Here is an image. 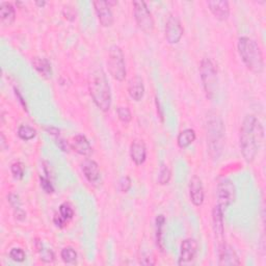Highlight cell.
Instances as JSON below:
<instances>
[{
	"label": "cell",
	"instance_id": "6da1fadb",
	"mask_svg": "<svg viewBox=\"0 0 266 266\" xmlns=\"http://www.w3.org/2000/svg\"><path fill=\"white\" fill-rule=\"evenodd\" d=\"M264 128L261 122L253 115H247L242 121L239 134V146L244 160L251 163L263 144Z\"/></svg>",
	"mask_w": 266,
	"mask_h": 266
},
{
	"label": "cell",
	"instance_id": "7a4b0ae2",
	"mask_svg": "<svg viewBox=\"0 0 266 266\" xmlns=\"http://www.w3.org/2000/svg\"><path fill=\"white\" fill-rule=\"evenodd\" d=\"M88 87L94 103L102 112H108L112 106V92L106 74L102 69H97L91 74Z\"/></svg>",
	"mask_w": 266,
	"mask_h": 266
},
{
	"label": "cell",
	"instance_id": "3957f363",
	"mask_svg": "<svg viewBox=\"0 0 266 266\" xmlns=\"http://www.w3.org/2000/svg\"><path fill=\"white\" fill-rule=\"evenodd\" d=\"M238 52L248 70L255 74H261L264 70L263 53L256 41L247 37L238 40Z\"/></svg>",
	"mask_w": 266,
	"mask_h": 266
},
{
	"label": "cell",
	"instance_id": "277c9868",
	"mask_svg": "<svg viewBox=\"0 0 266 266\" xmlns=\"http://www.w3.org/2000/svg\"><path fill=\"white\" fill-rule=\"evenodd\" d=\"M200 74L203 86L206 93V96L209 99H213L217 93V68L214 61L210 58H204L201 61Z\"/></svg>",
	"mask_w": 266,
	"mask_h": 266
},
{
	"label": "cell",
	"instance_id": "5b68a950",
	"mask_svg": "<svg viewBox=\"0 0 266 266\" xmlns=\"http://www.w3.org/2000/svg\"><path fill=\"white\" fill-rule=\"evenodd\" d=\"M107 68L109 74L118 81H123L126 77V65H125L124 53L117 45L112 46L108 50Z\"/></svg>",
	"mask_w": 266,
	"mask_h": 266
},
{
	"label": "cell",
	"instance_id": "8992f818",
	"mask_svg": "<svg viewBox=\"0 0 266 266\" xmlns=\"http://www.w3.org/2000/svg\"><path fill=\"white\" fill-rule=\"evenodd\" d=\"M208 137L209 147L211 151H218L222 149V140L224 138L225 127L222 119L217 116L210 118L208 121Z\"/></svg>",
	"mask_w": 266,
	"mask_h": 266
},
{
	"label": "cell",
	"instance_id": "52a82bcc",
	"mask_svg": "<svg viewBox=\"0 0 266 266\" xmlns=\"http://www.w3.org/2000/svg\"><path fill=\"white\" fill-rule=\"evenodd\" d=\"M133 8H134V18L138 27L148 35L152 34L154 30V19L146 3L134 2Z\"/></svg>",
	"mask_w": 266,
	"mask_h": 266
},
{
	"label": "cell",
	"instance_id": "ba28073f",
	"mask_svg": "<svg viewBox=\"0 0 266 266\" xmlns=\"http://www.w3.org/2000/svg\"><path fill=\"white\" fill-rule=\"evenodd\" d=\"M217 206L223 210L232 205L236 199V190L233 182L229 179L222 180L217 185Z\"/></svg>",
	"mask_w": 266,
	"mask_h": 266
},
{
	"label": "cell",
	"instance_id": "9c48e42d",
	"mask_svg": "<svg viewBox=\"0 0 266 266\" xmlns=\"http://www.w3.org/2000/svg\"><path fill=\"white\" fill-rule=\"evenodd\" d=\"M184 33V29L180 20L170 15L166 20L165 27H164V35L165 39L169 44H177L181 40Z\"/></svg>",
	"mask_w": 266,
	"mask_h": 266
},
{
	"label": "cell",
	"instance_id": "30bf717a",
	"mask_svg": "<svg viewBox=\"0 0 266 266\" xmlns=\"http://www.w3.org/2000/svg\"><path fill=\"white\" fill-rule=\"evenodd\" d=\"M93 5L94 8H95L100 24L104 27L112 26L114 24V15L112 12V8L107 4V2L97 0V2H94Z\"/></svg>",
	"mask_w": 266,
	"mask_h": 266
},
{
	"label": "cell",
	"instance_id": "8fae6325",
	"mask_svg": "<svg viewBox=\"0 0 266 266\" xmlns=\"http://www.w3.org/2000/svg\"><path fill=\"white\" fill-rule=\"evenodd\" d=\"M198 253V243L195 239H185L181 244V252L179 258V265H185L192 263Z\"/></svg>",
	"mask_w": 266,
	"mask_h": 266
},
{
	"label": "cell",
	"instance_id": "7c38bea8",
	"mask_svg": "<svg viewBox=\"0 0 266 266\" xmlns=\"http://www.w3.org/2000/svg\"><path fill=\"white\" fill-rule=\"evenodd\" d=\"M212 221H213V230L215 234V238L217 240L218 246L225 243L224 241V210L220 206H215L212 211Z\"/></svg>",
	"mask_w": 266,
	"mask_h": 266
},
{
	"label": "cell",
	"instance_id": "4fadbf2b",
	"mask_svg": "<svg viewBox=\"0 0 266 266\" xmlns=\"http://www.w3.org/2000/svg\"><path fill=\"white\" fill-rule=\"evenodd\" d=\"M218 264L222 266H234L240 265V261L234 248L224 243L218 246Z\"/></svg>",
	"mask_w": 266,
	"mask_h": 266
},
{
	"label": "cell",
	"instance_id": "5bb4252c",
	"mask_svg": "<svg viewBox=\"0 0 266 266\" xmlns=\"http://www.w3.org/2000/svg\"><path fill=\"white\" fill-rule=\"evenodd\" d=\"M190 195L193 204L197 207L201 206L204 202V187L202 180L198 176H194L190 182Z\"/></svg>",
	"mask_w": 266,
	"mask_h": 266
},
{
	"label": "cell",
	"instance_id": "9a60e30c",
	"mask_svg": "<svg viewBox=\"0 0 266 266\" xmlns=\"http://www.w3.org/2000/svg\"><path fill=\"white\" fill-rule=\"evenodd\" d=\"M207 6L216 19L225 21L229 18L230 6L226 0H212L207 3Z\"/></svg>",
	"mask_w": 266,
	"mask_h": 266
},
{
	"label": "cell",
	"instance_id": "2e32d148",
	"mask_svg": "<svg viewBox=\"0 0 266 266\" xmlns=\"http://www.w3.org/2000/svg\"><path fill=\"white\" fill-rule=\"evenodd\" d=\"M130 157L136 165L143 164L147 158V148L143 140H134L130 146Z\"/></svg>",
	"mask_w": 266,
	"mask_h": 266
},
{
	"label": "cell",
	"instance_id": "e0dca14e",
	"mask_svg": "<svg viewBox=\"0 0 266 266\" xmlns=\"http://www.w3.org/2000/svg\"><path fill=\"white\" fill-rule=\"evenodd\" d=\"M82 171L84 177L91 183H96L100 180V169L96 161L87 159L82 163Z\"/></svg>",
	"mask_w": 266,
	"mask_h": 266
},
{
	"label": "cell",
	"instance_id": "ac0fdd59",
	"mask_svg": "<svg viewBox=\"0 0 266 266\" xmlns=\"http://www.w3.org/2000/svg\"><path fill=\"white\" fill-rule=\"evenodd\" d=\"M128 93L130 97L135 101H140L144 97L145 86L143 79L139 76L133 77L128 84Z\"/></svg>",
	"mask_w": 266,
	"mask_h": 266
},
{
	"label": "cell",
	"instance_id": "d6986e66",
	"mask_svg": "<svg viewBox=\"0 0 266 266\" xmlns=\"http://www.w3.org/2000/svg\"><path fill=\"white\" fill-rule=\"evenodd\" d=\"M72 148L78 153L82 156H90L93 152V149L91 147V144L87 140V138L84 135H76L73 138V143H72Z\"/></svg>",
	"mask_w": 266,
	"mask_h": 266
},
{
	"label": "cell",
	"instance_id": "ffe728a7",
	"mask_svg": "<svg viewBox=\"0 0 266 266\" xmlns=\"http://www.w3.org/2000/svg\"><path fill=\"white\" fill-rule=\"evenodd\" d=\"M15 18L16 12L13 5L7 2H3L0 4V19H2V23L6 26H9L13 24Z\"/></svg>",
	"mask_w": 266,
	"mask_h": 266
},
{
	"label": "cell",
	"instance_id": "44dd1931",
	"mask_svg": "<svg viewBox=\"0 0 266 266\" xmlns=\"http://www.w3.org/2000/svg\"><path fill=\"white\" fill-rule=\"evenodd\" d=\"M34 68L45 78H51L52 68L50 61L44 57H35L33 59Z\"/></svg>",
	"mask_w": 266,
	"mask_h": 266
},
{
	"label": "cell",
	"instance_id": "7402d4cb",
	"mask_svg": "<svg viewBox=\"0 0 266 266\" xmlns=\"http://www.w3.org/2000/svg\"><path fill=\"white\" fill-rule=\"evenodd\" d=\"M196 137L197 135L194 129H185L181 131L178 135V138H177L178 146L181 149H185L187 147H190L196 140Z\"/></svg>",
	"mask_w": 266,
	"mask_h": 266
},
{
	"label": "cell",
	"instance_id": "603a6c76",
	"mask_svg": "<svg viewBox=\"0 0 266 266\" xmlns=\"http://www.w3.org/2000/svg\"><path fill=\"white\" fill-rule=\"evenodd\" d=\"M165 224V218L163 215H158L156 217V243L157 246L163 251V241H162V230Z\"/></svg>",
	"mask_w": 266,
	"mask_h": 266
},
{
	"label": "cell",
	"instance_id": "cb8c5ba5",
	"mask_svg": "<svg viewBox=\"0 0 266 266\" xmlns=\"http://www.w3.org/2000/svg\"><path fill=\"white\" fill-rule=\"evenodd\" d=\"M18 135L23 140H30L36 137L37 130L28 125H21L18 129Z\"/></svg>",
	"mask_w": 266,
	"mask_h": 266
},
{
	"label": "cell",
	"instance_id": "d4e9b609",
	"mask_svg": "<svg viewBox=\"0 0 266 266\" xmlns=\"http://www.w3.org/2000/svg\"><path fill=\"white\" fill-rule=\"evenodd\" d=\"M60 257L66 263H73L77 259V253L72 247H65L60 253Z\"/></svg>",
	"mask_w": 266,
	"mask_h": 266
},
{
	"label": "cell",
	"instance_id": "484cf974",
	"mask_svg": "<svg viewBox=\"0 0 266 266\" xmlns=\"http://www.w3.org/2000/svg\"><path fill=\"white\" fill-rule=\"evenodd\" d=\"M59 214L66 222H68L73 217L74 211L68 203H64V204H61L59 207Z\"/></svg>",
	"mask_w": 266,
	"mask_h": 266
},
{
	"label": "cell",
	"instance_id": "4316f807",
	"mask_svg": "<svg viewBox=\"0 0 266 266\" xmlns=\"http://www.w3.org/2000/svg\"><path fill=\"white\" fill-rule=\"evenodd\" d=\"M117 113H118V117L120 119V121H122L123 123H129L132 119L131 116V112L129 111L128 107H119L117 109Z\"/></svg>",
	"mask_w": 266,
	"mask_h": 266
},
{
	"label": "cell",
	"instance_id": "83f0119b",
	"mask_svg": "<svg viewBox=\"0 0 266 266\" xmlns=\"http://www.w3.org/2000/svg\"><path fill=\"white\" fill-rule=\"evenodd\" d=\"M12 174L15 179L21 180L24 176V165L21 162H15L12 164Z\"/></svg>",
	"mask_w": 266,
	"mask_h": 266
},
{
	"label": "cell",
	"instance_id": "f1b7e54d",
	"mask_svg": "<svg viewBox=\"0 0 266 266\" xmlns=\"http://www.w3.org/2000/svg\"><path fill=\"white\" fill-rule=\"evenodd\" d=\"M10 257L12 260H14L16 262H23L26 258V255H25V252L23 251L22 248L15 247L10 252Z\"/></svg>",
	"mask_w": 266,
	"mask_h": 266
},
{
	"label": "cell",
	"instance_id": "f546056e",
	"mask_svg": "<svg viewBox=\"0 0 266 266\" xmlns=\"http://www.w3.org/2000/svg\"><path fill=\"white\" fill-rule=\"evenodd\" d=\"M170 170L167 166L165 165H162L161 169H160V173H159V176H158V182L159 184L161 185H164V184H167L170 180Z\"/></svg>",
	"mask_w": 266,
	"mask_h": 266
},
{
	"label": "cell",
	"instance_id": "4dcf8cb0",
	"mask_svg": "<svg viewBox=\"0 0 266 266\" xmlns=\"http://www.w3.org/2000/svg\"><path fill=\"white\" fill-rule=\"evenodd\" d=\"M40 182H41V187L44 190V192H46L47 194L54 193V187L51 184V181L49 179H47L45 177H41Z\"/></svg>",
	"mask_w": 266,
	"mask_h": 266
},
{
	"label": "cell",
	"instance_id": "1f68e13d",
	"mask_svg": "<svg viewBox=\"0 0 266 266\" xmlns=\"http://www.w3.org/2000/svg\"><path fill=\"white\" fill-rule=\"evenodd\" d=\"M40 253H41V259L46 261V262H52L54 260V254L52 253V251L50 249H46L41 247V249H39Z\"/></svg>",
	"mask_w": 266,
	"mask_h": 266
},
{
	"label": "cell",
	"instance_id": "d6a6232c",
	"mask_svg": "<svg viewBox=\"0 0 266 266\" xmlns=\"http://www.w3.org/2000/svg\"><path fill=\"white\" fill-rule=\"evenodd\" d=\"M131 187V180L129 177L125 176L121 179L120 181V190L123 192V193H127Z\"/></svg>",
	"mask_w": 266,
	"mask_h": 266
},
{
	"label": "cell",
	"instance_id": "836d02e7",
	"mask_svg": "<svg viewBox=\"0 0 266 266\" xmlns=\"http://www.w3.org/2000/svg\"><path fill=\"white\" fill-rule=\"evenodd\" d=\"M56 145L58 146V148L61 150V151H64V152H68L70 147L68 145V143L66 142L65 139H62V138H59V137H56Z\"/></svg>",
	"mask_w": 266,
	"mask_h": 266
},
{
	"label": "cell",
	"instance_id": "e575fe53",
	"mask_svg": "<svg viewBox=\"0 0 266 266\" xmlns=\"http://www.w3.org/2000/svg\"><path fill=\"white\" fill-rule=\"evenodd\" d=\"M66 223H67V222L64 220V218H62V217L60 216V214L54 216V224H55L57 227H59V228H64L65 225H66Z\"/></svg>",
	"mask_w": 266,
	"mask_h": 266
},
{
	"label": "cell",
	"instance_id": "d590c367",
	"mask_svg": "<svg viewBox=\"0 0 266 266\" xmlns=\"http://www.w3.org/2000/svg\"><path fill=\"white\" fill-rule=\"evenodd\" d=\"M47 132H48V134H51V135H55L56 137H58L59 135V130H57L56 128H46Z\"/></svg>",
	"mask_w": 266,
	"mask_h": 266
},
{
	"label": "cell",
	"instance_id": "8d00e7d4",
	"mask_svg": "<svg viewBox=\"0 0 266 266\" xmlns=\"http://www.w3.org/2000/svg\"><path fill=\"white\" fill-rule=\"evenodd\" d=\"M45 4H46L45 2H42V3H37V5H38V6H41V7H43V6H45Z\"/></svg>",
	"mask_w": 266,
	"mask_h": 266
}]
</instances>
